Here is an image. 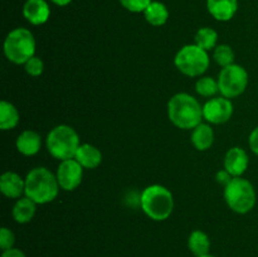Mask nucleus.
I'll use <instances>...</instances> for the list:
<instances>
[{"label":"nucleus","mask_w":258,"mask_h":257,"mask_svg":"<svg viewBox=\"0 0 258 257\" xmlns=\"http://www.w3.org/2000/svg\"><path fill=\"white\" fill-rule=\"evenodd\" d=\"M168 116L176 127L190 130L202 123L203 106L189 93H176L168 102Z\"/></svg>","instance_id":"nucleus-1"},{"label":"nucleus","mask_w":258,"mask_h":257,"mask_svg":"<svg viewBox=\"0 0 258 257\" xmlns=\"http://www.w3.org/2000/svg\"><path fill=\"white\" fill-rule=\"evenodd\" d=\"M57 176L47 168H34L25 176V196L37 204H47L54 201L59 191Z\"/></svg>","instance_id":"nucleus-2"},{"label":"nucleus","mask_w":258,"mask_h":257,"mask_svg":"<svg viewBox=\"0 0 258 257\" xmlns=\"http://www.w3.org/2000/svg\"><path fill=\"white\" fill-rule=\"evenodd\" d=\"M140 203L144 213L156 222L168 219L174 209L173 194L160 184L146 186L141 193Z\"/></svg>","instance_id":"nucleus-3"},{"label":"nucleus","mask_w":258,"mask_h":257,"mask_svg":"<svg viewBox=\"0 0 258 257\" xmlns=\"http://www.w3.org/2000/svg\"><path fill=\"white\" fill-rule=\"evenodd\" d=\"M45 145L50 155L58 160L75 159L76 153L81 145L80 136L71 126L58 125L49 131Z\"/></svg>","instance_id":"nucleus-4"},{"label":"nucleus","mask_w":258,"mask_h":257,"mask_svg":"<svg viewBox=\"0 0 258 257\" xmlns=\"http://www.w3.org/2000/svg\"><path fill=\"white\" fill-rule=\"evenodd\" d=\"M35 38L30 30L17 28L7 35L4 40V54L15 65H25L35 55Z\"/></svg>","instance_id":"nucleus-5"},{"label":"nucleus","mask_w":258,"mask_h":257,"mask_svg":"<svg viewBox=\"0 0 258 257\" xmlns=\"http://www.w3.org/2000/svg\"><path fill=\"white\" fill-rule=\"evenodd\" d=\"M224 199L229 208L238 214H246L256 206L257 194L251 181L236 176L224 186Z\"/></svg>","instance_id":"nucleus-6"},{"label":"nucleus","mask_w":258,"mask_h":257,"mask_svg":"<svg viewBox=\"0 0 258 257\" xmlns=\"http://www.w3.org/2000/svg\"><path fill=\"white\" fill-rule=\"evenodd\" d=\"M208 52L197 44L184 45L174 58L176 68L188 77H199L209 67Z\"/></svg>","instance_id":"nucleus-7"},{"label":"nucleus","mask_w":258,"mask_h":257,"mask_svg":"<svg viewBox=\"0 0 258 257\" xmlns=\"http://www.w3.org/2000/svg\"><path fill=\"white\" fill-rule=\"evenodd\" d=\"M219 92L223 97L234 98L241 96L248 86V73L242 66L229 65L222 68L218 76Z\"/></svg>","instance_id":"nucleus-8"},{"label":"nucleus","mask_w":258,"mask_h":257,"mask_svg":"<svg viewBox=\"0 0 258 257\" xmlns=\"http://www.w3.org/2000/svg\"><path fill=\"white\" fill-rule=\"evenodd\" d=\"M233 115V103L227 97H214L203 105V117L207 122L221 125L227 122Z\"/></svg>","instance_id":"nucleus-9"},{"label":"nucleus","mask_w":258,"mask_h":257,"mask_svg":"<svg viewBox=\"0 0 258 257\" xmlns=\"http://www.w3.org/2000/svg\"><path fill=\"white\" fill-rule=\"evenodd\" d=\"M57 180L60 188L66 191L75 190L83 178V166L76 159L60 161L57 169Z\"/></svg>","instance_id":"nucleus-10"},{"label":"nucleus","mask_w":258,"mask_h":257,"mask_svg":"<svg viewBox=\"0 0 258 257\" xmlns=\"http://www.w3.org/2000/svg\"><path fill=\"white\" fill-rule=\"evenodd\" d=\"M248 155L243 149L238 146L229 149L224 156V169L234 178L243 175L248 168Z\"/></svg>","instance_id":"nucleus-11"},{"label":"nucleus","mask_w":258,"mask_h":257,"mask_svg":"<svg viewBox=\"0 0 258 257\" xmlns=\"http://www.w3.org/2000/svg\"><path fill=\"white\" fill-rule=\"evenodd\" d=\"M23 15L30 24L42 25L49 19V5L45 0H27L23 7Z\"/></svg>","instance_id":"nucleus-12"},{"label":"nucleus","mask_w":258,"mask_h":257,"mask_svg":"<svg viewBox=\"0 0 258 257\" xmlns=\"http://www.w3.org/2000/svg\"><path fill=\"white\" fill-rule=\"evenodd\" d=\"M0 189L8 198L19 199L25 193V179L14 171H7L0 178Z\"/></svg>","instance_id":"nucleus-13"},{"label":"nucleus","mask_w":258,"mask_h":257,"mask_svg":"<svg viewBox=\"0 0 258 257\" xmlns=\"http://www.w3.org/2000/svg\"><path fill=\"white\" fill-rule=\"evenodd\" d=\"M208 12L214 19L219 22H228L238 9L237 0H207Z\"/></svg>","instance_id":"nucleus-14"},{"label":"nucleus","mask_w":258,"mask_h":257,"mask_svg":"<svg viewBox=\"0 0 258 257\" xmlns=\"http://www.w3.org/2000/svg\"><path fill=\"white\" fill-rule=\"evenodd\" d=\"M15 146L23 155L33 156L39 153L42 148V138L37 131L25 130L17 138Z\"/></svg>","instance_id":"nucleus-15"},{"label":"nucleus","mask_w":258,"mask_h":257,"mask_svg":"<svg viewBox=\"0 0 258 257\" xmlns=\"http://www.w3.org/2000/svg\"><path fill=\"white\" fill-rule=\"evenodd\" d=\"M75 159L83 166V169H95L102 161V154L95 145L81 144Z\"/></svg>","instance_id":"nucleus-16"},{"label":"nucleus","mask_w":258,"mask_h":257,"mask_svg":"<svg viewBox=\"0 0 258 257\" xmlns=\"http://www.w3.org/2000/svg\"><path fill=\"white\" fill-rule=\"evenodd\" d=\"M191 144L199 151H206L212 148L214 143V131L209 123H199L191 133Z\"/></svg>","instance_id":"nucleus-17"},{"label":"nucleus","mask_w":258,"mask_h":257,"mask_svg":"<svg viewBox=\"0 0 258 257\" xmlns=\"http://www.w3.org/2000/svg\"><path fill=\"white\" fill-rule=\"evenodd\" d=\"M35 211H37V203L27 196L22 197L15 202L13 207V218L17 223H28L35 216Z\"/></svg>","instance_id":"nucleus-18"},{"label":"nucleus","mask_w":258,"mask_h":257,"mask_svg":"<svg viewBox=\"0 0 258 257\" xmlns=\"http://www.w3.org/2000/svg\"><path fill=\"white\" fill-rule=\"evenodd\" d=\"M188 248L196 257L208 254L211 249V239L208 234L199 229L191 232L188 238Z\"/></svg>","instance_id":"nucleus-19"},{"label":"nucleus","mask_w":258,"mask_h":257,"mask_svg":"<svg viewBox=\"0 0 258 257\" xmlns=\"http://www.w3.org/2000/svg\"><path fill=\"white\" fill-rule=\"evenodd\" d=\"M20 115L18 108L8 101L0 102V128L4 131L17 127Z\"/></svg>","instance_id":"nucleus-20"},{"label":"nucleus","mask_w":258,"mask_h":257,"mask_svg":"<svg viewBox=\"0 0 258 257\" xmlns=\"http://www.w3.org/2000/svg\"><path fill=\"white\" fill-rule=\"evenodd\" d=\"M145 19L149 24L154 27H161L168 22L169 12L168 8L160 2H151V4L144 12Z\"/></svg>","instance_id":"nucleus-21"},{"label":"nucleus","mask_w":258,"mask_h":257,"mask_svg":"<svg viewBox=\"0 0 258 257\" xmlns=\"http://www.w3.org/2000/svg\"><path fill=\"white\" fill-rule=\"evenodd\" d=\"M217 40H218V34L212 28H201L196 34V44L207 52L217 47Z\"/></svg>","instance_id":"nucleus-22"},{"label":"nucleus","mask_w":258,"mask_h":257,"mask_svg":"<svg viewBox=\"0 0 258 257\" xmlns=\"http://www.w3.org/2000/svg\"><path fill=\"white\" fill-rule=\"evenodd\" d=\"M213 58L222 68L227 67L229 65H233L234 62V52L231 45L219 44L214 48Z\"/></svg>","instance_id":"nucleus-23"},{"label":"nucleus","mask_w":258,"mask_h":257,"mask_svg":"<svg viewBox=\"0 0 258 257\" xmlns=\"http://www.w3.org/2000/svg\"><path fill=\"white\" fill-rule=\"evenodd\" d=\"M196 91L198 92V95L203 96V97H212L217 92H219L218 81L212 77L199 78L196 83Z\"/></svg>","instance_id":"nucleus-24"},{"label":"nucleus","mask_w":258,"mask_h":257,"mask_svg":"<svg viewBox=\"0 0 258 257\" xmlns=\"http://www.w3.org/2000/svg\"><path fill=\"white\" fill-rule=\"evenodd\" d=\"M24 70L29 76L38 77V76L42 75L43 71H44V63H43V60L40 59L39 57L34 55V57H32L30 59H28L27 62H25Z\"/></svg>","instance_id":"nucleus-25"},{"label":"nucleus","mask_w":258,"mask_h":257,"mask_svg":"<svg viewBox=\"0 0 258 257\" xmlns=\"http://www.w3.org/2000/svg\"><path fill=\"white\" fill-rule=\"evenodd\" d=\"M120 3L128 12L144 13L146 8L151 4V0H120Z\"/></svg>","instance_id":"nucleus-26"},{"label":"nucleus","mask_w":258,"mask_h":257,"mask_svg":"<svg viewBox=\"0 0 258 257\" xmlns=\"http://www.w3.org/2000/svg\"><path fill=\"white\" fill-rule=\"evenodd\" d=\"M15 243V236L9 228L7 227H3L0 229V248L3 251H7V249L13 248Z\"/></svg>","instance_id":"nucleus-27"},{"label":"nucleus","mask_w":258,"mask_h":257,"mask_svg":"<svg viewBox=\"0 0 258 257\" xmlns=\"http://www.w3.org/2000/svg\"><path fill=\"white\" fill-rule=\"evenodd\" d=\"M233 178H234V176H232L231 174H229L228 171L226 170V169H222V170H219L218 173H217V175H216L217 181H218L221 185H224V186L228 185V184L231 183V180Z\"/></svg>","instance_id":"nucleus-28"},{"label":"nucleus","mask_w":258,"mask_h":257,"mask_svg":"<svg viewBox=\"0 0 258 257\" xmlns=\"http://www.w3.org/2000/svg\"><path fill=\"white\" fill-rule=\"evenodd\" d=\"M248 144L249 149H251L256 155H258V126L256 128H253V131H252L251 135H249Z\"/></svg>","instance_id":"nucleus-29"},{"label":"nucleus","mask_w":258,"mask_h":257,"mask_svg":"<svg viewBox=\"0 0 258 257\" xmlns=\"http://www.w3.org/2000/svg\"><path fill=\"white\" fill-rule=\"evenodd\" d=\"M2 257H27V256H25V253L22 251V249L14 248V247H13V248L7 249V251H3Z\"/></svg>","instance_id":"nucleus-30"},{"label":"nucleus","mask_w":258,"mask_h":257,"mask_svg":"<svg viewBox=\"0 0 258 257\" xmlns=\"http://www.w3.org/2000/svg\"><path fill=\"white\" fill-rule=\"evenodd\" d=\"M52 3H54L55 5H58V7H66V5L70 4L72 0H50Z\"/></svg>","instance_id":"nucleus-31"},{"label":"nucleus","mask_w":258,"mask_h":257,"mask_svg":"<svg viewBox=\"0 0 258 257\" xmlns=\"http://www.w3.org/2000/svg\"><path fill=\"white\" fill-rule=\"evenodd\" d=\"M199 257H216V256H213V254H204V256H199Z\"/></svg>","instance_id":"nucleus-32"}]
</instances>
